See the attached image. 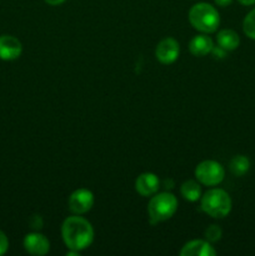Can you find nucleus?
Returning a JSON list of instances; mask_svg holds the SVG:
<instances>
[{
    "label": "nucleus",
    "mask_w": 255,
    "mask_h": 256,
    "mask_svg": "<svg viewBox=\"0 0 255 256\" xmlns=\"http://www.w3.org/2000/svg\"><path fill=\"white\" fill-rule=\"evenodd\" d=\"M189 22L194 29L209 34L216 32L220 24V16L212 4L198 2L189 10Z\"/></svg>",
    "instance_id": "2"
},
{
    "label": "nucleus",
    "mask_w": 255,
    "mask_h": 256,
    "mask_svg": "<svg viewBox=\"0 0 255 256\" xmlns=\"http://www.w3.org/2000/svg\"><path fill=\"white\" fill-rule=\"evenodd\" d=\"M218 45L225 50V52H232L238 49L240 44V38L238 32L232 29H222L218 32L216 36Z\"/></svg>",
    "instance_id": "13"
},
{
    "label": "nucleus",
    "mask_w": 255,
    "mask_h": 256,
    "mask_svg": "<svg viewBox=\"0 0 255 256\" xmlns=\"http://www.w3.org/2000/svg\"><path fill=\"white\" fill-rule=\"evenodd\" d=\"M179 42L174 38H165L158 44L155 56L162 64H172L179 56Z\"/></svg>",
    "instance_id": "7"
},
{
    "label": "nucleus",
    "mask_w": 255,
    "mask_h": 256,
    "mask_svg": "<svg viewBox=\"0 0 255 256\" xmlns=\"http://www.w3.org/2000/svg\"><path fill=\"white\" fill-rule=\"evenodd\" d=\"M214 2H215V4L219 5V6L225 8V6H228V5L232 4V0H214Z\"/></svg>",
    "instance_id": "21"
},
{
    "label": "nucleus",
    "mask_w": 255,
    "mask_h": 256,
    "mask_svg": "<svg viewBox=\"0 0 255 256\" xmlns=\"http://www.w3.org/2000/svg\"><path fill=\"white\" fill-rule=\"evenodd\" d=\"M182 198L188 202H198L202 198V188H200L199 182H194V180H188L184 184L182 185Z\"/></svg>",
    "instance_id": "14"
},
{
    "label": "nucleus",
    "mask_w": 255,
    "mask_h": 256,
    "mask_svg": "<svg viewBox=\"0 0 255 256\" xmlns=\"http://www.w3.org/2000/svg\"><path fill=\"white\" fill-rule=\"evenodd\" d=\"M182 256H215L216 252L208 240H192L182 246Z\"/></svg>",
    "instance_id": "11"
},
{
    "label": "nucleus",
    "mask_w": 255,
    "mask_h": 256,
    "mask_svg": "<svg viewBox=\"0 0 255 256\" xmlns=\"http://www.w3.org/2000/svg\"><path fill=\"white\" fill-rule=\"evenodd\" d=\"M212 48H214V42H212V38L205 34H200L194 36L189 44L190 52L194 56H205L209 52H212Z\"/></svg>",
    "instance_id": "12"
},
{
    "label": "nucleus",
    "mask_w": 255,
    "mask_h": 256,
    "mask_svg": "<svg viewBox=\"0 0 255 256\" xmlns=\"http://www.w3.org/2000/svg\"><path fill=\"white\" fill-rule=\"evenodd\" d=\"M69 209L75 215H82L89 212L94 205V195L88 189H78L70 195Z\"/></svg>",
    "instance_id": "6"
},
{
    "label": "nucleus",
    "mask_w": 255,
    "mask_h": 256,
    "mask_svg": "<svg viewBox=\"0 0 255 256\" xmlns=\"http://www.w3.org/2000/svg\"><path fill=\"white\" fill-rule=\"evenodd\" d=\"M200 205L202 212L215 219H222L232 212V199L222 189L208 190L202 196Z\"/></svg>",
    "instance_id": "3"
},
{
    "label": "nucleus",
    "mask_w": 255,
    "mask_h": 256,
    "mask_svg": "<svg viewBox=\"0 0 255 256\" xmlns=\"http://www.w3.org/2000/svg\"><path fill=\"white\" fill-rule=\"evenodd\" d=\"M24 249L29 254L35 256L46 255L50 250V242L46 238L39 232H32L24 238Z\"/></svg>",
    "instance_id": "9"
},
{
    "label": "nucleus",
    "mask_w": 255,
    "mask_h": 256,
    "mask_svg": "<svg viewBox=\"0 0 255 256\" xmlns=\"http://www.w3.org/2000/svg\"><path fill=\"white\" fill-rule=\"evenodd\" d=\"M30 225H32V228H34V229H40V228L42 226V218H40L39 215H34L32 222H30Z\"/></svg>",
    "instance_id": "20"
},
{
    "label": "nucleus",
    "mask_w": 255,
    "mask_h": 256,
    "mask_svg": "<svg viewBox=\"0 0 255 256\" xmlns=\"http://www.w3.org/2000/svg\"><path fill=\"white\" fill-rule=\"evenodd\" d=\"M64 2H66V0H45V2H46V4L52 5V6H56V5L62 4Z\"/></svg>",
    "instance_id": "22"
},
{
    "label": "nucleus",
    "mask_w": 255,
    "mask_h": 256,
    "mask_svg": "<svg viewBox=\"0 0 255 256\" xmlns=\"http://www.w3.org/2000/svg\"><path fill=\"white\" fill-rule=\"evenodd\" d=\"M250 169V160L245 155H236L230 162V172L235 176H242Z\"/></svg>",
    "instance_id": "15"
},
{
    "label": "nucleus",
    "mask_w": 255,
    "mask_h": 256,
    "mask_svg": "<svg viewBox=\"0 0 255 256\" xmlns=\"http://www.w3.org/2000/svg\"><path fill=\"white\" fill-rule=\"evenodd\" d=\"M212 54L214 55V58H219V59H222V58H224L225 56V54H226V52H225L224 49H222V48H220V46H214L212 48Z\"/></svg>",
    "instance_id": "19"
},
{
    "label": "nucleus",
    "mask_w": 255,
    "mask_h": 256,
    "mask_svg": "<svg viewBox=\"0 0 255 256\" xmlns=\"http://www.w3.org/2000/svg\"><path fill=\"white\" fill-rule=\"evenodd\" d=\"M242 30L249 39L255 40V9L248 12V15L245 16L244 22H242Z\"/></svg>",
    "instance_id": "16"
},
{
    "label": "nucleus",
    "mask_w": 255,
    "mask_h": 256,
    "mask_svg": "<svg viewBox=\"0 0 255 256\" xmlns=\"http://www.w3.org/2000/svg\"><path fill=\"white\" fill-rule=\"evenodd\" d=\"M22 52V45L12 35H0V59L12 62L18 59Z\"/></svg>",
    "instance_id": "8"
},
{
    "label": "nucleus",
    "mask_w": 255,
    "mask_h": 256,
    "mask_svg": "<svg viewBox=\"0 0 255 256\" xmlns=\"http://www.w3.org/2000/svg\"><path fill=\"white\" fill-rule=\"evenodd\" d=\"M62 236L68 249L82 252L92 245L94 240V229L84 218L70 216L62 222Z\"/></svg>",
    "instance_id": "1"
},
{
    "label": "nucleus",
    "mask_w": 255,
    "mask_h": 256,
    "mask_svg": "<svg viewBox=\"0 0 255 256\" xmlns=\"http://www.w3.org/2000/svg\"><path fill=\"white\" fill-rule=\"evenodd\" d=\"M178 209V200L172 192H162L152 198L148 206L150 222L158 224L169 220Z\"/></svg>",
    "instance_id": "4"
},
{
    "label": "nucleus",
    "mask_w": 255,
    "mask_h": 256,
    "mask_svg": "<svg viewBox=\"0 0 255 256\" xmlns=\"http://www.w3.org/2000/svg\"><path fill=\"white\" fill-rule=\"evenodd\" d=\"M225 170L220 162L215 160L202 162L195 169V178L198 182L206 186H215L224 180Z\"/></svg>",
    "instance_id": "5"
},
{
    "label": "nucleus",
    "mask_w": 255,
    "mask_h": 256,
    "mask_svg": "<svg viewBox=\"0 0 255 256\" xmlns=\"http://www.w3.org/2000/svg\"><path fill=\"white\" fill-rule=\"evenodd\" d=\"M159 185V178L154 172H142L138 176L136 182H135V189L142 196L148 198L156 194L158 189L160 188Z\"/></svg>",
    "instance_id": "10"
},
{
    "label": "nucleus",
    "mask_w": 255,
    "mask_h": 256,
    "mask_svg": "<svg viewBox=\"0 0 255 256\" xmlns=\"http://www.w3.org/2000/svg\"><path fill=\"white\" fill-rule=\"evenodd\" d=\"M222 232L218 225H210L206 230H205V238L209 242H215L220 240L222 238Z\"/></svg>",
    "instance_id": "17"
},
{
    "label": "nucleus",
    "mask_w": 255,
    "mask_h": 256,
    "mask_svg": "<svg viewBox=\"0 0 255 256\" xmlns=\"http://www.w3.org/2000/svg\"><path fill=\"white\" fill-rule=\"evenodd\" d=\"M242 5H245V6H250V5L255 4V0H238Z\"/></svg>",
    "instance_id": "23"
},
{
    "label": "nucleus",
    "mask_w": 255,
    "mask_h": 256,
    "mask_svg": "<svg viewBox=\"0 0 255 256\" xmlns=\"http://www.w3.org/2000/svg\"><path fill=\"white\" fill-rule=\"evenodd\" d=\"M9 249V240L4 232L0 230V255H4Z\"/></svg>",
    "instance_id": "18"
}]
</instances>
